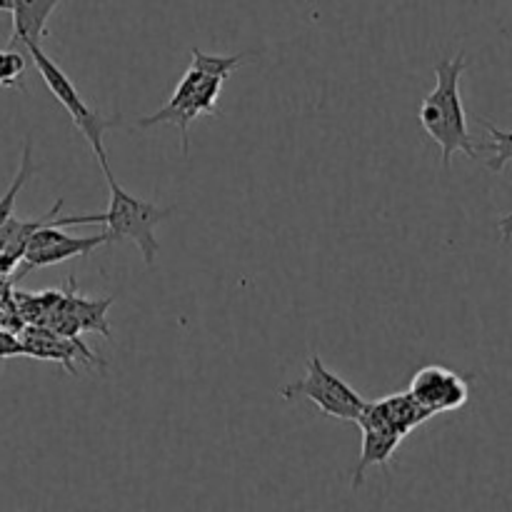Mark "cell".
<instances>
[{"instance_id": "ac0fdd59", "label": "cell", "mask_w": 512, "mask_h": 512, "mask_svg": "<svg viewBox=\"0 0 512 512\" xmlns=\"http://www.w3.org/2000/svg\"><path fill=\"white\" fill-rule=\"evenodd\" d=\"M0 363H3V360H0Z\"/></svg>"}, {"instance_id": "ba28073f", "label": "cell", "mask_w": 512, "mask_h": 512, "mask_svg": "<svg viewBox=\"0 0 512 512\" xmlns=\"http://www.w3.org/2000/svg\"><path fill=\"white\" fill-rule=\"evenodd\" d=\"M20 340H23V348L28 358L50 360V363L63 365L70 375H75L73 360L78 358V355L88 360V363L100 365V360L95 358L78 338H68V335L55 333L48 325H25V328L20 330Z\"/></svg>"}, {"instance_id": "e0dca14e", "label": "cell", "mask_w": 512, "mask_h": 512, "mask_svg": "<svg viewBox=\"0 0 512 512\" xmlns=\"http://www.w3.org/2000/svg\"><path fill=\"white\" fill-rule=\"evenodd\" d=\"M13 10V0H0V13H10Z\"/></svg>"}, {"instance_id": "7a4b0ae2", "label": "cell", "mask_w": 512, "mask_h": 512, "mask_svg": "<svg viewBox=\"0 0 512 512\" xmlns=\"http://www.w3.org/2000/svg\"><path fill=\"white\" fill-rule=\"evenodd\" d=\"M465 68H468L465 53L435 63V88L425 95L418 110L423 130L443 150V168H450L455 153H465L468 158L478 155L470 138L463 95H460V78Z\"/></svg>"}, {"instance_id": "9a60e30c", "label": "cell", "mask_w": 512, "mask_h": 512, "mask_svg": "<svg viewBox=\"0 0 512 512\" xmlns=\"http://www.w3.org/2000/svg\"><path fill=\"white\" fill-rule=\"evenodd\" d=\"M25 355L23 340L15 330L0 328V360H10V358H20Z\"/></svg>"}, {"instance_id": "5bb4252c", "label": "cell", "mask_w": 512, "mask_h": 512, "mask_svg": "<svg viewBox=\"0 0 512 512\" xmlns=\"http://www.w3.org/2000/svg\"><path fill=\"white\" fill-rule=\"evenodd\" d=\"M25 70H28V63H25V55L20 53V48H8L0 50V85L3 88H25Z\"/></svg>"}, {"instance_id": "8fae6325", "label": "cell", "mask_w": 512, "mask_h": 512, "mask_svg": "<svg viewBox=\"0 0 512 512\" xmlns=\"http://www.w3.org/2000/svg\"><path fill=\"white\" fill-rule=\"evenodd\" d=\"M360 430H363V450H360V460L355 465L353 490L363 485L368 468H375V465L388 468L390 458H393L400 440H403V435L390 428H383V425H360Z\"/></svg>"}, {"instance_id": "2e32d148", "label": "cell", "mask_w": 512, "mask_h": 512, "mask_svg": "<svg viewBox=\"0 0 512 512\" xmlns=\"http://www.w3.org/2000/svg\"><path fill=\"white\" fill-rule=\"evenodd\" d=\"M498 228H500V233H503V240L512 238V210L508 215H505V218H500Z\"/></svg>"}, {"instance_id": "6da1fadb", "label": "cell", "mask_w": 512, "mask_h": 512, "mask_svg": "<svg viewBox=\"0 0 512 512\" xmlns=\"http://www.w3.org/2000/svg\"><path fill=\"white\" fill-rule=\"evenodd\" d=\"M248 60V53L240 55H208L200 48H193V63L185 70L175 93L168 103L153 115L135 120V128L148 130L153 125L170 123L180 130L183 155L190 153V123L200 115H220L218 98L225 80Z\"/></svg>"}, {"instance_id": "5b68a950", "label": "cell", "mask_w": 512, "mask_h": 512, "mask_svg": "<svg viewBox=\"0 0 512 512\" xmlns=\"http://www.w3.org/2000/svg\"><path fill=\"white\" fill-rule=\"evenodd\" d=\"M70 225H88V215H68V218H55L45 223L43 228L35 230L30 235L28 245H25L23 260L18 263V275L15 280L25 278L30 270L48 268V265H58L70 258H83V255L93 253L95 248L108 243V235H85V238H75V235L63 233Z\"/></svg>"}, {"instance_id": "277c9868", "label": "cell", "mask_w": 512, "mask_h": 512, "mask_svg": "<svg viewBox=\"0 0 512 512\" xmlns=\"http://www.w3.org/2000/svg\"><path fill=\"white\" fill-rule=\"evenodd\" d=\"M23 50H28L30 60H33L35 70L40 73L43 83L48 85V90L53 93V98L58 100L65 110H68L73 125L80 130V133H83V138L88 140L90 148H93V153H95V158H98L103 173H108L110 163H108V155H105L103 138H105V133H108V128H113V125L120 123L118 115H115V118H105V115H100L98 110L90 108V105L80 98L78 90H75L73 80L65 75V70L60 68V65L55 63L50 55H45V50L40 48V43L23 45Z\"/></svg>"}, {"instance_id": "7c38bea8", "label": "cell", "mask_w": 512, "mask_h": 512, "mask_svg": "<svg viewBox=\"0 0 512 512\" xmlns=\"http://www.w3.org/2000/svg\"><path fill=\"white\" fill-rule=\"evenodd\" d=\"M478 123L483 125L490 135L488 143L483 145V150H490V158L485 165H488V170H493V173H500V170L512 160V128H498V125H493L485 118H478Z\"/></svg>"}, {"instance_id": "9c48e42d", "label": "cell", "mask_w": 512, "mask_h": 512, "mask_svg": "<svg viewBox=\"0 0 512 512\" xmlns=\"http://www.w3.org/2000/svg\"><path fill=\"white\" fill-rule=\"evenodd\" d=\"M430 418L433 415L420 408L413 395L400 393L383 400H375V403H365L358 425H383V428L395 430V433H400L405 438V435L413 433L418 425H423Z\"/></svg>"}, {"instance_id": "30bf717a", "label": "cell", "mask_w": 512, "mask_h": 512, "mask_svg": "<svg viewBox=\"0 0 512 512\" xmlns=\"http://www.w3.org/2000/svg\"><path fill=\"white\" fill-rule=\"evenodd\" d=\"M63 0H13V38L10 45L23 50L28 43H43L48 35V18Z\"/></svg>"}, {"instance_id": "8992f818", "label": "cell", "mask_w": 512, "mask_h": 512, "mask_svg": "<svg viewBox=\"0 0 512 512\" xmlns=\"http://www.w3.org/2000/svg\"><path fill=\"white\" fill-rule=\"evenodd\" d=\"M280 395L283 398L303 395L320 413L330 415V418L348 420V423H358L360 413H363L365 403H368V400L360 398V393L353 385L345 383L340 375L325 368L320 355H310L308 365H305V378L293 385H285Z\"/></svg>"}, {"instance_id": "4fadbf2b", "label": "cell", "mask_w": 512, "mask_h": 512, "mask_svg": "<svg viewBox=\"0 0 512 512\" xmlns=\"http://www.w3.org/2000/svg\"><path fill=\"white\" fill-rule=\"evenodd\" d=\"M35 173V163H33V145H30V140H25L23 145V155H20V168L18 173H15L13 183L8 185V190H5V195L0 198V225L5 223V220L13 215L15 210V200H18V193L25 188V183L30 180V175Z\"/></svg>"}, {"instance_id": "52a82bcc", "label": "cell", "mask_w": 512, "mask_h": 512, "mask_svg": "<svg viewBox=\"0 0 512 512\" xmlns=\"http://www.w3.org/2000/svg\"><path fill=\"white\" fill-rule=\"evenodd\" d=\"M408 393L430 415L453 413V410L463 408L470 398L468 383L455 370L443 368V365L420 368L410 380Z\"/></svg>"}, {"instance_id": "3957f363", "label": "cell", "mask_w": 512, "mask_h": 512, "mask_svg": "<svg viewBox=\"0 0 512 512\" xmlns=\"http://www.w3.org/2000/svg\"><path fill=\"white\" fill-rule=\"evenodd\" d=\"M108 180L110 200L105 213H98V225H105L103 233L108 235V243H120V240H133L143 255L145 268H153L155 258H158L160 243L155 238V228L163 220L173 215V205L168 208H158L155 203H148L143 198L130 195L118 180L113 178V170L103 173Z\"/></svg>"}]
</instances>
